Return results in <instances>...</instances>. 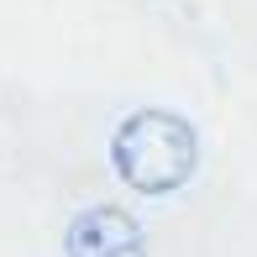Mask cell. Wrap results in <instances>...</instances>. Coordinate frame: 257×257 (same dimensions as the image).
<instances>
[{
	"label": "cell",
	"mask_w": 257,
	"mask_h": 257,
	"mask_svg": "<svg viewBox=\"0 0 257 257\" xmlns=\"http://www.w3.org/2000/svg\"><path fill=\"white\" fill-rule=\"evenodd\" d=\"M200 142L194 132L168 110H137L115 132V173L137 194H168L194 173Z\"/></svg>",
	"instance_id": "6da1fadb"
},
{
	"label": "cell",
	"mask_w": 257,
	"mask_h": 257,
	"mask_svg": "<svg viewBox=\"0 0 257 257\" xmlns=\"http://www.w3.org/2000/svg\"><path fill=\"white\" fill-rule=\"evenodd\" d=\"M63 252L68 257H142V226L126 205L100 200L68 220Z\"/></svg>",
	"instance_id": "7a4b0ae2"
}]
</instances>
